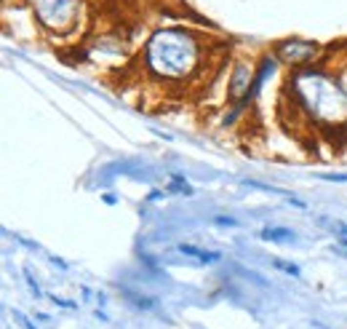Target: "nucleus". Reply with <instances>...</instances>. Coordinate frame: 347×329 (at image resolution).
Returning <instances> with one entry per match:
<instances>
[{"instance_id": "nucleus-7", "label": "nucleus", "mask_w": 347, "mask_h": 329, "mask_svg": "<svg viewBox=\"0 0 347 329\" xmlns=\"http://www.w3.org/2000/svg\"><path fill=\"white\" fill-rule=\"evenodd\" d=\"M214 225H219V228H235V219L232 217H214Z\"/></svg>"}, {"instance_id": "nucleus-11", "label": "nucleus", "mask_w": 347, "mask_h": 329, "mask_svg": "<svg viewBox=\"0 0 347 329\" xmlns=\"http://www.w3.org/2000/svg\"><path fill=\"white\" fill-rule=\"evenodd\" d=\"M337 233H339V238H342V243H347V225L337 222Z\"/></svg>"}, {"instance_id": "nucleus-4", "label": "nucleus", "mask_w": 347, "mask_h": 329, "mask_svg": "<svg viewBox=\"0 0 347 329\" xmlns=\"http://www.w3.org/2000/svg\"><path fill=\"white\" fill-rule=\"evenodd\" d=\"M168 190H174V193H192V188L187 185L184 177H171V185H168Z\"/></svg>"}, {"instance_id": "nucleus-9", "label": "nucleus", "mask_w": 347, "mask_h": 329, "mask_svg": "<svg viewBox=\"0 0 347 329\" xmlns=\"http://www.w3.org/2000/svg\"><path fill=\"white\" fill-rule=\"evenodd\" d=\"M321 179H328V182H347V174H321Z\"/></svg>"}, {"instance_id": "nucleus-3", "label": "nucleus", "mask_w": 347, "mask_h": 329, "mask_svg": "<svg viewBox=\"0 0 347 329\" xmlns=\"http://www.w3.org/2000/svg\"><path fill=\"white\" fill-rule=\"evenodd\" d=\"M126 297L131 300V303L136 305V308H155V303L152 300H147V297H142V294H136V292H131V289H126Z\"/></svg>"}, {"instance_id": "nucleus-2", "label": "nucleus", "mask_w": 347, "mask_h": 329, "mask_svg": "<svg viewBox=\"0 0 347 329\" xmlns=\"http://www.w3.org/2000/svg\"><path fill=\"white\" fill-rule=\"evenodd\" d=\"M262 238H265V241H275V243H286V241H294L297 233L288 230V228H265L262 230Z\"/></svg>"}, {"instance_id": "nucleus-8", "label": "nucleus", "mask_w": 347, "mask_h": 329, "mask_svg": "<svg viewBox=\"0 0 347 329\" xmlns=\"http://www.w3.org/2000/svg\"><path fill=\"white\" fill-rule=\"evenodd\" d=\"M24 279H27V284H30L32 294H35V297H41V286H38V281L32 279V273H30V270H24Z\"/></svg>"}, {"instance_id": "nucleus-6", "label": "nucleus", "mask_w": 347, "mask_h": 329, "mask_svg": "<svg viewBox=\"0 0 347 329\" xmlns=\"http://www.w3.org/2000/svg\"><path fill=\"white\" fill-rule=\"evenodd\" d=\"M11 316H14V321H16V324H19L21 329H38V327L32 324L30 319H27L24 313H21V310H11Z\"/></svg>"}, {"instance_id": "nucleus-10", "label": "nucleus", "mask_w": 347, "mask_h": 329, "mask_svg": "<svg viewBox=\"0 0 347 329\" xmlns=\"http://www.w3.org/2000/svg\"><path fill=\"white\" fill-rule=\"evenodd\" d=\"M51 300H54L56 305H61V308H75V303L72 300H64V297H56V294H51Z\"/></svg>"}, {"instance_id": "nucleus-1", "label": "nucleus", "mask_w": 347, "mask_h": 329, "mask_svg": "<svg viewBox=\"0 0 347 329\" xmlns=\"http://www.w3.org/2000/svg\"><path fill=\"white\" fill-rule=\"evenodd\" d=\"M179 252L184 257H192L198 263H217L219 254L217 252H208V249H201V246H192V243H179Z\"/></svg>"}, {"instance_id": "nucleus-5", "label": "nucleus", "mask_w": 347, "mask_h": 329, "mask_svg": "<svg viewBox=\"0 0 347 329\" xmlns=\"http://www.w3.org/2000/svg\"><path fill=\"white\" fill-rule=\"evenodd\" d=\"M272 265H275L278 270H283V273H291V276H299V268L294 263H286V260H272Z\"/></svg>"}]
</instances>
